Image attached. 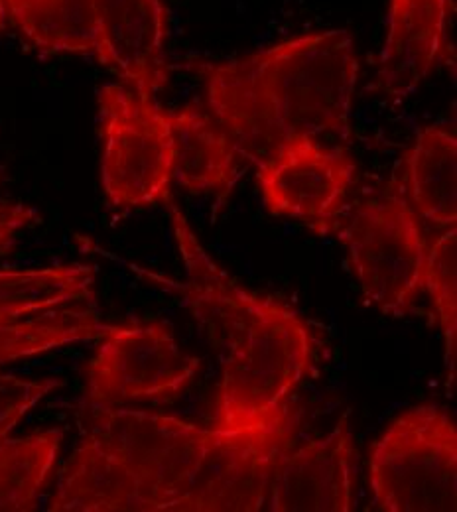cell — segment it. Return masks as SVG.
Returning <instances> with one entry per match:
<instances>
[{
  "mask_svg": "<svg viewBox=\"0 0 457 512\" xmlns=\"http://www.w3.org/2000/svg\"><path fill=\"white\" fill-rule=\"evenodd\" d=\"M288 404L243 432L129 410L93 408L67 461L54 512H257L266 509L278 457L294 446Z\"/></svg>",
  "mask_w": 457,
  "mask_h": 512,
  "instance_id": "obj_1",
  "label": "cell"
},
{
  "mask_svg": "<svg viewBox=\"0 0 457 512\" xmlns=\"http://www.w3.org/2000/svg\"><path fill=\"white\" fill-rule=\"evenodd\" d=\"M211 117L259 164L296 134H347L359 81L355 38L322 30L217 64H196Z\"/></svg>",
  "mask_w": 457,
  "mask_h": 512,
  "instance_id": "obj_2",
  "label": "cell"
},
{
  "mask_svg": "<svg viewBox=\"0 0 457 512\" xmlns=\"http://www.w3.org/2000/svg\"><path fill=\"white\" fill-rule=\"evenodd\" d=\"M213 430L243 432L270 422L312 365L306 321L270 298L223 353Z\"/></svg>",
  "mask_w": 457,
  "mask_h": 512,
  "instance_id": "obj_3",
  "label": "cell"
},
{
  "mask_svg": "<svg viewBox=\"0 0 457 512\" xmlns=\"http://www.w3.org/2000/svg\"><path fill=\"white\" fill-rule=\"evenodd\" d=\"M333 233L345 245L365 300L387 316H406L424 292L428 245L404 193L359 201Z\"/></svg>",
  "mask_w": 457,
  "mask_h": 512,
  "instance_id": "obj_4",
  "label": "cell"
},
{
  "mask_svg": "<svg viewBox=\"0 0 457 512\" xmlns=\"http://www.w3.org/2000/svg\"><path fill=\"white\" fill-rule=\"evenodd\" d=\"M369 481L379 511H456L457 430L448 412L420 404L400 414L373 446Z\"/></svg>",
  "mask_w": 457,
  "mask_h": 512,
  "instance_id": "obj_5",
  "label": "cell"
},
{
  "mask_svg": "<svg viewBox=\"0 0 457 512\" xmlns=\"http://www.w3.org/2000/svg\"><path fill=\"white\" fill-rule=\"evenodd\" d=\"M101 178L113 207L136 209L170 197L174 132L170 111L121 83L99 91Z\"/></svg>",
  "mask_w": 457,
  "mask_h": 512,
  "instance_id": "obj_6",
  "label": "cell"
},
{
  "mask_svg": "<svg viewBox=\"0 0 457 512\" xmlns=\"http://www.w3.org/2000/svg\"><path fill=\"white\" fill-rule=\"evenodd\" d=\"M199 363L162 321L107 325L89 363L87 400L93 408L168 402L196 379Z\"/></svg>",
  "mask_w": 457,
  "mask_h": 512,
  "instance_id": "obj_7",
  "label": "cell"
},
{
  "mask_svg": "<svg viewBox=\"0 0 457 512\" xmlns=\"http://www.w3.org/2000/svg\"><path fill=\"white\" fill-rule=\"evenodd\" d=\"M255 166L268 213L296 219L322 237L335 231L357 174L347 152L296 134Z\"/></svg>",
  "mask_w": 457,
  "mask_h": 512,
  "instance_id": "obj_8",
  "label": "cell"
},
{
  "mask_svg": "<svg viewBox=\"0 0 457 512\" xmlns=\"http://www.w3.org/2000/svg\"><path fill=\"white\" fill-rule=\"evenodd\" d=\"M355 448L347 418L318 440L284 451L272 471L266 509L272 512L353 511Z\"/></svg>",
  "mask_w": 457,
  "mask_h": 512,
  "instance_id": "obj_9",
  "label": "cell"
},
{
  "mask_svg": "<svg viewBox=\"0 0 457 512\" xmlns=\"http://www.w3.org/2000/svg\"><path fill=\"white\" fill-rule=\"evenodd\" d=\"M99 62L138 95L154 99L170 81L168 12L162 0H93Z\"/></svg>",
  "mask_w": 457,
  "mask_h": 512,
  "instance_id": "obj_10",
  "label": "cell"
},
{
  "mask_svg": "<svg viewBox=\"0 0 457 512\" xmlns=\"http://www.w3.org/2000/svg\"><path fill=\"white\" fill-rule=\"evenodd\" d=\"M450 0H391L377 83L392 101L414 95L448 50Z\"/></svg>",
  "mask_w": 457,
  "mask_h": 512,
  "instance_id": "obj_11",
  "label": "cell"
},
{
  "mask_svg": "<svg viewBox=\"0 0 457 512\" xmlns=\"http://www.w3.org/2000/svg\"><path fill=\"white\" fill-rule=\"evenodd\" d=\"M170 213L174 237L188 270L184 294L190 300L197 320L211 333L219 353H225L249 325L264 298L241 288L209 258L176 205H170Z\"/></svg>",
  "mask_w": 457,
  "mask_h": 512,
  "instance_id": "obj_12",
  "label": "cell"
},
{
  "mask_svg": "<svg viewBox=\"0 0 457 512\" xmlns=\"http://www.w3.org/2000/svg\"><path fill=\"white\" fill-rule=\"evenodd\" d=\"M174 132V178L190 193L227 199L241 172V154L223 127L196 105L170 111Z\"/></svg>",
  "mask_w": 457,
  "mask_h": 512,
  "instance_id": "obj_13",
  "label": "cell"
},
{
  "mask_svg": "<svg viewBox=\"0 0 457 512\" xmlns=\"http://www.w3.org/2000/svg\"><path fill=\"white\" fill-rule=\"evenodd\" d=\"M406 199L440 229L457 221V138L448 128H422L404 160Z\"/></svg>",
  "mask_w": 457,
  "mask_h": 512,
  "instance_id": "obj_14",
  "label": "cell"
},
{
  "mask_svg": "<svg viewBox=\"0 0 457 512\" xmlns=\"http://www.w3.org/2000/svg\"><path fill=\"white\" fill-rule=\"evenodd\" d=\"M93 284V266L77 262L40 270H0V323L91 302Z\"/></svg>",
  "mask_w": 457,
  "mask_h": 512,
  "instance_id": "obj_15",
  "label": "cell"
},
{
  "mask_svg": "<svg viewBox=\"0 0 457 512\" xmlns=\"http://www.w3.org/2000/svg\"><path fill=\"white\" fill-rule=\"evenodd\" d=\"M20 34L48 54H95L99 50L93 0H4Z\"/></svg>",
  "mask_w": 457,
  "mask_h": 512,
  "instance_id": "obj_16",
  "label": "cell"
},
{
  "mask_svg": "<svg viewBox=\"0 0 457 512\" xmlns=\"http://www.w3.org/2000/svg\"><path fill=\"white\" fill-rule=\"evenodd\" d=\"M64 442L62 430L0 440V511H36Z\"/></svg>",
  "mask_w": 457,
  "mask_h": 512,
  "instance_id": "obj_17",
  "label": "cell"
},
{
  "mask_svg": "<svg viewBox=\"0 0 457 512\" xmlns=\"http://www.w3.org/2000/svg\"><path fill=\"white\" fill-rule=\"evenodd\" d=\"M105 323L87 302L26 320L0 323V367L77 341L101 337Z\"/></svg>",
  "mask_w": 457,
  "mask_h": 512,
  "instance_id": "obj_18",
  "label": "cell"
},
{
  "mask_svg": "<svg viewBox=\"0 0 457 512\" xmlns=\"http://www.w3.org/2000/svg\"><path fill=\"white\" fill-rule=\"evenodd\" d=\"M457 231L456 227L444 229L432 249H428L426 260V282L440 327L446 341V363L450 371L456 365L457 335Z\"/></svg>",
  "mask_w": 457,
  "mask_h": 512,
  "instance_id": "obj_19",
  "label": "cell"
},
{
  "mask_svg": "<svg viewBox=\"0 0 457 512\" xmlns=\"http://www.w3.org/2000/svg\"><path fill=\"white\" fill-rule=\"evenodd\" d=\"M62 381H24L12 375H0V440H4L14 426Z\"/></svg>",
  "mask_w": 457,
  "mask_h": 512,
  "instance_id": "obj_20",
  "label": "cell"
},
{
  "mask_svg": "<svg viewBox=\"0 0 457 512\" xmlns=\"http://www.w3.org/2000/svg\"><path fill=\"white\" fill-rule=\"evenodd\" d=\"M34 223H38L36 209L22 203H0V247L12 243L22 229Z\"/></svg>",
  "mask_w": 457,
  "mask_h": 512,
  "instance_id": "obj_21",
  "label": "cell"
},
{
  "mask_svg": "<svg viewBox=\"0 0 457 512\" xmlns=\"http://www.w3.org/2000/svg\"><path fill=\"white\" fill-rule=\"evenodd\" d=\"M4 10H6V6H4V0H0V24H2V18H4Z\"/></svg>",
  "mask_w": 457,
  "mask_h": 512,
  "instance_id": "obj_22",
  "label": "cell"
},
{
  "mask_svg": "<svg viewBox=\"0 0 457 512\" xmlns=\"http://www.w3.org/2000/svg\"><path fill=\"white\" fill-rule=\"evenodd\" d=\"M0 182H2V172H0Z\"/></svg>",
  "mask_w": 457,
  "mask_h": 512,
  "instance_id": "obj_23",
  "label": "cell"
}]
</instances>
